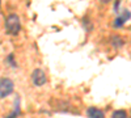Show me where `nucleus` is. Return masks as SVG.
<instances>
[{
  "instance_id": "nucleus-1",
  "label": "nucleus",
  "mask_w": 131,
  "mask_h": 118,
  "mask_svg": "<svg viewBox=\"0 0 131 118\" xmlns=\"http://www.w3.org/2000/svg\"><path fill=\"white\" fill-rule=\"evenodd\" d=\"M5 29L8 34L16 36L18 34V31L21 29V24H20V18L17 15H9L5 20Z\"/></svg>"
},
{
  "instance_id": "nucleus-2",
  "label": "nucleus",
  "mask_w": 131,
  "mask_h": 118,
  "mask_svg": "<svg viewBox=\"0 0 131 118\" xmlns=\"http://www.w3.org/2000/svg\"><path fill=\"white\" fill-rule=\"evenodd\" d=\"M13 88H15V85L10 79H7V78L0 79V99L8 97L13 92Z\"/></svg>"
},
{
  "instance_id": "nucleus-3",
  "label": "nucleus",
  "mask_w": 131,
  "mask_h": 118,
  "mask_svg": "<svg viewBox=\"0 0 131 118\" xmlns=\"http://www.w3.org/2000/svg\"><path fill=\"white\" fill-rule=\"evenodd\" d=\"M31 81L33 84L36 85V87H42V85H45L46 81H47V76L46 73L43 72L42 70L37 68L31 72Z\"/></svg>"
},
{
  "instance_id": "nucleus-4",
  "label": "nucleus",
  "mask_w": 131,
  "mask_h": 118,
  "mask_svg": "<svg viewBox=\"0 0 131 118\" xmlns=\"http://www.w3.org/2000/svg\"><path fill=\"white\" fill-rule=\"evenodd\" d=\"M86 115H88V117H96V118H102V117H105V114H104L102 110L96 109V108H89L88 110H86Z\"/></svg>"
},
{
  "instance_id": "nucleus-5",
  "label": "nucleus",
  "mask_w": 131,
  "mask_h": 118,
  "mask_svg": "<svg viewBox=\"0 0 131 118\" xmlns=\"http://www.w3.org/2000/svg\"><path fill=\"white\" fill-rule=\"evenodd\" d=\"M123 39L121 38V37H118V36H115V37H113L112 38V45L114 46V47H122L123 46Z\"/></svg>"
},
{
  "instance_id": "nucleus-6",
  "label": "nucleus",
  "mask_w": 131,
  "mask_h": 118,
  "mask_svg": "<svg viewBox=\"0 0 131 118\" xmlns=\"http://www.w3.org/2000/svg\"><path fill=\"white\" fill-rule=\"evenodd\" d=\"M123 23H126V20L121 16V17H118L115 21H114V28H121L123 25Z\"/></svg>"
},
{
  "instance_id": "nucleus-7",
  "label": "nucleus",
  "mask_w": 131,
  "mask_h": 118,
  "mask_svg": "<svg viewBox=\"0 0 131 118\" xmlns=\"http://www.w3.org/2000/svg\"><path fill=\"white\" fill-rule=\"evenodd\" d=\"M113 117H127V113L125 110H117L113 113Z\"/></svg>"
},
{
  "instance_id": "nucleus-8",
  "label": "nucleus",
  "mask_w": 131,
  "mask_h": 118,
  "mask_svg": "<svg viewBox=\"0 0 131 118\" xmlns=\"http://www.w3.org/2000/svg\"><path fill=\"white\" fill-rule=\"evenodd\" d=\"M100 2H102V3H109L110 0H100Z\"/></svg>"
}]
</instances>
